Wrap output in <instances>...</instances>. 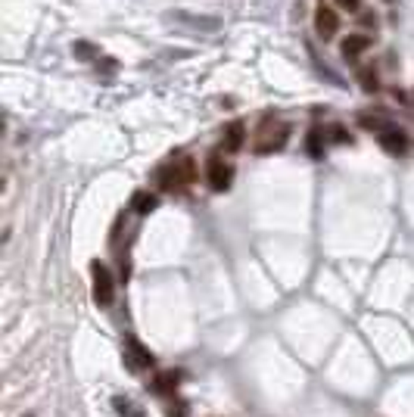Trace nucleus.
Returning <instances> with one entry per match:
<instances>
[{"label": "nucleus", "mask_w": 414, "mask_h": 417, "mask_svg": "<svg viewBox=\"0 0 414 417\" xmlns=\"http://www.w3.org/2000/svg\"><path fill=\"white\" fill-rule=\"evenodd\" d=\"M115 408H119L122 414H131V417H140V411H134V402H128V399H115Z\"/></svg>", "instance_id": "13"}, {"label": "nucleus", "mask_w": 414, "mask_h": 417, "mask_svg": "<svg viewBox=\"0 0 414 417\" xmlns=\"http://www.w3.org/2000/svg\"><path fill=\"white\" fill-rule=\"evenodd\" d=\"M315 28H318V35L324 38V41H330V38H337V31H340V16L337 10H330V6H318V13H315Z\"/></svg>", "instance_id": "5"}, {"label": "nucleus", "mask_w": 414, "mask_h": 417, "mask_svg": "<svg viewBox=\"0 0 414 417\" xmlns=\"http://www.w3.org/2000/svg\"><path fill=\"white\" fill-rule=\"evenodd\" d=\"M178 377H181V374H175V371L159 374V377H156V383H153V392H159V396H168V392H175L178 389Z\"/></svg>", "instance_id": "11"}, {"label": "nucleus", "mask_w": 414, "mask_h": 417, "mask_svg": "<svg viewBox=\"0 0 414 417\" xmlns=\"http://www.w3.org/2000/svg\"><path fill=\"white\" fill-rule=\"evenodd\" d=\"M125 361H128L134 371H146V367H153V352L150 349H144L137 340H131L128 336V343H125Z\"/></svg>", "instance_id": "6"}, {"label": "nucleus", "mask_w": 414, "mask_h": 417, "mask_svg": "<svg viewBox=\"0 0 414 417\" xmlns=\"http://www.w3.org/2000/svg\"><path fill=\"white\" fill-rule=\"evenodd\" d=\"M91 278H93V302L97 305H109L115 299V287H113V274L106 265L93 262L91 265Z\"/></svg>", "instance_id": "4"}, {"label": "nucleus", "mask_w": 414, "mask_h": 417, "mask_svg": "<svg viewBox=\"0 0 414 417\" xmlns=\"http://www.w3.org/2000/svg\"><path fill=\"white\" fill-rule=\"evenodd\" d=\"M243 140H246V125L243 122H231L228 128H224V149H228V153H237V149L243 147Z\"/></svg>", "instance_id": "7"}, {"label": "nucleus", "mask_w": 414, "mask_h": 417, "mask_svg": "<svg viewBox=\"0 0 414 417\" xmlns=\"http://www.w3.org/2000/svg\"><path fill=\"white\" fill-rule=\"evenodd\" d=\"M290 140V125H284L280 119H275V115H265L259 131H255V140H253V149L259 156L265 153H275V149H280Z\"/></svg>", "instance_id": "2"}, {"label": "nucleus", "mask_w": 414, "mask_h": 417, "mask_svg": "<svg viewBox=\"0 0 414 417\" xmlns=\"http://www.w3.org/2000/svg\"><path fill=\"white\" fill-rule=\"evenodd\" d=\"M206 181H209V187H212L215 193H224V190H231L234 168L218 153H212L209 156V162H206Z\"/></svg>", "instance_id": "3"}, {"label": "nucleus", "mask_w": 414, "mask_h": 417, "mask_svg": "<svg viewBox=\"0 0 414 417\" xmlns=\"http://www.w3.org/2000/svg\"><path fill=\"white\" fill-rule=\"evenodd\" d=\"M380 144H384L389 153H405V147H408V140H405L402 131H396V128H386L384 135H380Z\"/></svg>", "instance_id": "10"}, {"label": "nucleus", "mask_w": 414, "mask_h": 417, "mask_svg": "<svg viewBox=\"0 0 414 417\" xmlns=\"http://www.w3.org/2000/svg\"><path fill=\"white\" fill-rule=\"evenodd\" d=\"M156 181H159V187L168 193L190 190V184H197V162H193L190 156H171L166 165H159Z\"/></svg>", "instance_id": "1"}, {"label": "nucleus", "mask_w": 414, "mask_h": 417, "mask_svg": "<svg viewBox=\"0 0 414 417\" xmlns=\"http://www.w3.org/2000/svg\"><path fill=\"white\" fill-rule=\"evenodd\" d=\"M358 78H362V88L368 91V93H374V91L380 88V84H377V72H371V69H364V72L358 75Z\"/></svg>", "instance_id": "12"}, {"label": "nucleus", "mask_w": 414, "mask_h": 417, "mask_svg": "<svg viewBox=\"0 0 414 417\" xmlns=\"http://www.w3.org/2000/svg\"><path fill=\"white\" fill-rule=\"evenodd\" d=\"M168 417H187V405H184V402L171 405V408H168Z\"/></svg>", "instance_id": "15"}, {"label": "nucleus", "mask_w": 414, "mask_h": 417, "mask_svg": "<svg viewBox=\"0 0 414 417\" xmlns=\"http://www.w3.org/2000/svg\"><path fill=\"white\" fill-rule=\"evenodd\" d=\"M340 10H349V13H358L362 10V0H337Z\"/></svg>", "instance_id": "14"}, {"label": "nucleus", "mask_w": 414, "mask_h": 417, "mask_svg": "<svg viewBox=\"0 0 414 417\" xmlns=\"http://www.w3.org/2000/svg\"><path fill=\"white\" fill-rule=\"evenodd\" d=\"M371 47V38L368 35H349L346 41H343V57L346 59H355L358 53H364Z\"/></svg>", "instance_id": "8"}, {"label": "nucleus", "mask_w": 414, "mask_h": 417, "mask_svg": "<svg viewBox=\"0 0 414 417\" xmlns=\"http://www.w3.org/2000/svg\"><path fill=\"white\" fill-rule=\"evenodd\" d=\"M156 206H159V200H156L150 190H137L134 196H131V209H134L137 215H150Z\"/></svg>", "instance_id": "9"}]
</instances>
